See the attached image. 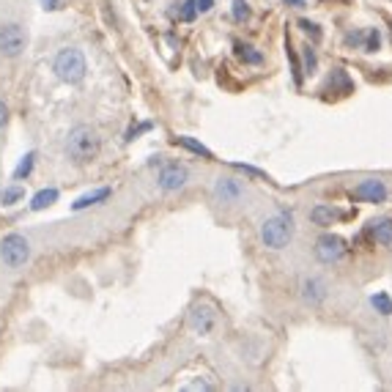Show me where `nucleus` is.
<instances>
[{
  "label": "nucleus",
  "mask_w": 392,
  "mask_h": 392,
  "mask_svg": "<svg viewBox=\"0 0 392 392\" xmlns=\"http://www.w3.org/2000/svg\"><path fill=\"white\" fill-rule=\"evenodd\" d=\"M66 154L72 162L85 165L91 160H96L99 154V135L91 127H74L66 138Z\"/></svg>",
  "instance_id": "1"
},
{
  "label": "nucleus",
  "mask_w": 392,
  "mask_h": 392,
  "mask_svg": "<svg viewBox=\"0 0 392 392\" xmlns=\"http://www.w3.org/2000/svg\"><path fill=\"white\" fill-rule=\"evenodd\" d=\"M294 236V217L288 211L277 214V217H269L261 222V241L269 247V250H283L288 247Z\"/></svg>",
  "instance_id": "2"
},
{
  "label": "nucleus",
  "mask_w": 392,
  "mask_h": 392,
  "mask_svg": "<svg viewBox=\"0 0 392 392\" xmlns=\"http://www.w3.org/2000/svg\"><path fill=\"white\" fill-rule=\"evenodd\" d=\"M52 69H55V74L66 83V85H80L83 80H85V58H83V52L80 50H74V47H66V50H61L58 55H55V63H52Z\"/></svg>",
  "instance_id": "3"
},
{
  "label": "nucleus",
  "mask_w": 392,
  "mask_h": 392,
  "mask_svg": "<svg viewBox=\"0 0 392 392\" xmlns=\"http://www.w3.org/2000/svg\"><path fill=\"white\" fill-rule=\"evenodd\" d=\"M0 258L8 269H22L30 261V241L22 233H8L0 241Z\"/></svg>",
  "instance_id": "4"
},
{
  "label": "nucleus",
  "mask_w": 392,
  "mask_h": 392,
  "mask_svg": "<svg viewBox=\"0 0 392 392\" xmlns=\"http://www.w3.org/2000/svg\"><path fill=\"white\" fill-rule=\"evenodd\" d=\"M25 44H28V33L22 30V25H17V22L0 25V55L17 58V55H22Z\"/></svg>",
  "instance_id": "5"
},
{
  "label": "nucleus",
  "mask_w": 392,
  "mask_h": 392,
  "mask_svg": "<svg viewBox=\"0 0 392 392\" xmlns=\"http://www.w3.org/2000/svg\"><path fill=\"white\" fill-rule=\"evenodd\" d=\"M346 255V241L335 233H324L318 241H316V258L321 263H338L340 258Z\"/></svg>",
  "instance_id": "6"
},
{
  "label": "nucleus",
  "mask_w": 392,
  "mask_h": 392,
  "mask_svg": "<svg viewBox=\"0 0 392 392\" xmlns=\"http://www.w3.org/2000/svg\"><path fill=\"white\" fill-rule=\"evenodd\" d=\"M187 179H190V171L184 168V165H179V162H171V165H165L162 171H160V190L162 193H176V190H182L184 184H187Z\"/></svg>",
  "instance_id": "7"
},
{
  "label": "nucleus",
  "mask_w": 392,
  "mask_h": 392,
  "mask_svg": "<svg viewBox=\"0 0 392 392\" xmlns=\"http://www.w3.org/2000/svg\"><path fill=\"white\" fill-rule=\"evenodd\" d=\"M387 195H390V190H387V184L379 182V179H365V182H360V184L351 190V197H354V200H362V203H384Z\"/></svg>",
  "instance_id": "8"
},
{
  "label": "nucleus",
  "mask_w": 392,
  "mask_h": 392,
  "mask_svg": "<svg viewBox=\"0 0 392 392\" xmlns=\"http://www.w3.org/2000/svg\"><path fill=\"white\" fill-rule=\"evenodd\" d=\"M214 327H217V316H214V310L208 305L193 307V313H190V329L195 335H211Z\"/></svg>",
  "instance_id": "9"
},
{
  "label": "nucleus",
  "mask_w": 392,
  "mask_h": 392,
  "mask_svg": "<svg viewBox=\"0 0 392 392\" xmlns=\"http://www.w3.org/2000/svg\"><path fill=\"white\" fill-rule=\"evenodd\" d=\"M299 291H302V299H305L307 305H313V307L327 299V285H324V280H318V277H305L302 285H299Z\"/></svg>",
  "instance_id": "10"
},
{
  "label": "nucleus",
  "mask_w": 392,
  "mask_h": 392,
  "mask_svg": "<svg viewBox=\"0 0 392 392\" xmlns=\"http://www.w3.org/2000/svg\"><path fill=\"white\" fill-rule=\"evenodd\" d=\"M214 195H217L219 203H236L239 197L244 195V190H241V184H239L236 179H217Z\"/></svg>",
  "instance_id": "11"
},
{
  "label": "nucleus",
  "mask_w": 392,
  "mask_h": 392,
  "mask_svg": "<svg viewBox=\"0 0 392 392\" xmlns=\"http://www.w3.org/2000/svg\"><path fill=\"white\" fill-rule=\"evenodd\" d=\"M340 217H343V211H338V208H332V206H316V208L310 211V219H313L316 225H321V228L332 225V222L340 219Z\"/></svg>",
  "instance_id": "12"
},
{
  "label": "nucleus",
  "mask_w": 392,
  "mask_h": 392,
  "mask_svg": "<svg viewBox=\"0 0 392 392\" xmlns=\"http://www.w3.org/2000/svg\"><path fill=\"white\" fill-rule=\"evenodd\" d=\"M371 236L379 244H392V217H384L379 222H371Z\"/></svg>",
  "instance_id": "13"
},
{
  "label": "nucleus",
  "mask_w": 392,
  "mask_h": 392,
  "mask_svg": "<svg viewBox=\"0 0 392 392\" xmlns=\"http://www.w3.org/2000/svg\"><path fill=\"white\" fill-rule=\"evenodd\" d=\"M107 197H110V190L102 187V190H94V193H85L83 197H77V200L72 203V208H74V211H83V208H88V206H96V203L107 200Z\"/></svg>",
  "instance_id": "14"
},
{
  "label": "nucleus",
  "mask_w": 392,
  "mask_h": 392,
  "mask_svg": "<svg viewBox=\"0 0 392 392\" xmlns=\"http://www.w3.org/2000/svg\"><path fill=\"white\" fill-rule=\"evenodd\" d=\"M58 200V190L55 187H50V190H39L33 200H30V208L33 211H41V208H47V206H52Z\"/></svg>",
  "instance_id": "15"
},
{
  "label": "nucleus",
  "mask_w": 392,
  "mask_h": 392,
  "mask_svg": "<svg viewBox=\"0 0 392 392\" xmlns=\"http://www.w3.org/2000/svg\"><path fill=\"white\" fill-rule=\"evenodd\" d=\"M176 146H184V149H190L193 154H197V157H203V160H214V154L203 146V143H197V140H193V138H176L173 140Z\"/></svg>",
  "instance_id": "16"
},
{
  "label": "nucleus",
  "mask_w": 392,
  "mask_h": 392,
  "mask_svg": "<svg viewBox=\"0 0 392 392\" xmlns=\"http://www.w3.org/2000/svg\"><path fill=\"white\" fill-rule=\"evenodd\" d=\"M236 58L239 61H244V63H261L263 61V55L255 50V47H250V44H236Z\"/></svg>",
  "instance_id": "17"
},
{
  "label": "nucleus",
  "mask_w": 392,
  "mask_h": 392,
  "mask_svg": "<svg viewBox=\"0 0 392 392\" xmlns=\"http://www.w3.org/2000/svg\"><path fill=\"white\" fill-rule=\"evenodd\" d=\"M33 162H36V151H28V154L22 157V162L17 165V171H14V179H17V182L28 179V176H30V171H33Z\"/></svg>",
  "instance_id": "18"
},
{
  "label": "nucleus",
  "mask_w": 392,
  "mask_h": 392,
  "mask_svg": "<svg viewBox=\"0 0 392 392\" xmlns=\"http://www.w3.org/2000/svg\"><path fill=\"white\" fill-rule=\"evenodd\" d=\"M371 305L376 307V313H379V316H392L390 294H373V296H371Z\"/></svg>",
  "instance_id": "19"
},
{
  "label": "nucleus",
  "mask_w": 392,
  "mask_h": 392,
  "mask_svg": "<svg viewBox=\"0 0 392 392\" xmlns=\"http://www.w3.org/2000/svg\"><path fill=\"white\" fill-rule=\"evenodd\" d=\"M25 197V190L22 187H6L3 193H0V206H14L17 200H22Z\"/></svg>",
  "instance_id": "20"
},
{
  "label": "nucleus",
  "mask_w": 392,
  "mask_h": 392,
  "mask_svg": "<svg viewBox=\"0 0 392 392\" xmlns=\"http://www.w3.org/2000/svg\"><path fill=\"white\" fill-rule=\"evenodd\" d=\"M379 47H382V33H379V30H371L368 39H365V44H362V50H365V52H379Z\"/></svg>",
  "instance_id": "21"
},
{
  "label": "nucleus",
  "mask_w": 392,
  "mask_h": 392,
  "mask_svg": "<svg viewBox=\"0 0 392 392\" xmlns=\"http://www.w3.org/2000/svg\"><path fill=\"white\" fill-rule=\"evenodd\" d=\"M247 17H250V3L247 0H233V19L244 22Z\"/></svg>",
  "instance_id": "22"
},
{
  "label": "nucleus",
  "mask_w": 392,
  "mask_h": 392,
  "mask_svg": "<svg viewBox=\"0 0 392 392\" xmlns=\"http://www.w3.org/2000/svg\"><path fill=\"white\" fill-rule=\"evenodd\" d=\"M305 72H307V74H313V72H316V52H313L310 47L305 50Z\"/></svg>",
  "instance_id": "23"
},
{
  "label": "nucleus",
  "mask_w": 392,
  "mask_h": 392,
  "mask_svg": "<svg viewBox=\"0 0 392 392\" xmlns=\"http://www.w3.org/2000/svg\"><path fill=\"white\" fill-rule=\"evenodd\" d=\"M299 28H302L305 33H313V39H321V30H318V25H313V22L302 19V22H299Z\"/></svg>",
  "instance_id": "24"
},
{
  "label": "nucleus",
  "mask_w": 392,
  "mask_h": 392,
  "mask_svg": "<svg viewBox=\"0 0 392 392\" xmlns=\"http://www.w3.org/2000/svg\"><path fill=\"white\" fill-rule=\"evenodd\" d=\"M39 3H41L47 11H58V8H63V3H66V0H39Z\"/></svg>",
  "instance_id": "25"
},
{
  "label": "nucleus",
  "mask_w": 392,
  "mask_h": 392,
  "mask_svg": "<svg viewBox=\"0 0 392 392\" xmlns=\"http://www.w3.org/2000/svg\"><path fill=\"white\" fill-rule=\"evenodd\" d=\"M6 124H8V107L0 102V132L6 129Z\"/></svg>",
  "instance_id": "26"
},
{
  "label": "nucleus",
  "mask_w": 392,
  "mask_h": 392,
  "mask_svg": "<svg viewBox=\"0 0 392 392\" xmlns=\"http://www.w3.org/2000/svg\"><path fill=\"white\" fill-rule=\"evenodd\" d=\"M211 6H214V0H197V11H200V14L211 11Z\"/></svg>",
  "instance_id": "27"
},
{
  "label": "nucleus",
  "mask_w": 392,
  "mask_h": 392,
  "mask_svg": "<svg viewBox=\"0 0 392 392\" xmlns=\"http://www.w3.org/2000/svg\"><path fill=\"white\" fill-rule=\"evenodd\" d=\"M285 6H294V8H305L307 0H285Z\"/></svg>",
  "instance_id": "28"
}]
</instances>
